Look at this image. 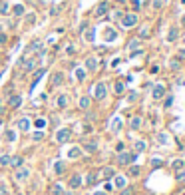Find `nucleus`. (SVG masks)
Masks as SVG:
<instances>
[{"label":"nucleus","instance_id":"obj_1","mask_svg":"<svg viewBox=\"0 0 185 195\" xmlns=\"http://www.w3.org/2000/svg\"><path fill=\"white\" fill-rule=\"evenodd\" d=\"M138 153H129V151H119L118 153V165H132Z\"/></svg>","mask_w":185,"mask_h":195},{"label":"nucleus","instance_id":"obj_2","mask_svg":"<svg viewBox=\"0 0 185 195\" xmlns=\"http://www.w3.org/2000/svg\"><path fill=\"white\" fill-rule=\"evenodd\" d=\"M138 24V14L135 12H128L122 16V26L123 28H133V26Z\"/></svg>","mask_w":185,"mask_h":195},{"label":"nucleus","instance_id":"obj_3","mask_svg":"<svg viewBox=\"0 0 185 195\" xmlns=\"http://www.w3.org/2000/svg\"><path fill=\"white\" fill-rule=\"evenodd\" d=\"M36 66H38V60H36V58H24V60H20V68H22L24 74L34 72Z\"/></svg>","mask_w":185,"mask_h":195},{"label":"nucleus","instance_id":"obj_4","mask_svg":"<svg viewBox=\"0 0 185 195\" xmlns=\"http://www.w3.org/2000/svg\"><path fill=\"white\" fill-rule=\"evenodd\" d=\"M106 96H108V86L104 82H98L94 86V98H96V100H104Z\"/></svg>","mask_w":185,"mask_h":195},{"label":"nucleus","instance_id":"obj_5","mask_svg":"<svg viewBox=\"0 0 185 195\" xmlns=\"http://www.w3.org/2000/svg\"><path fill=\"white\" fill-rule=\"evenodd\" d=\"M14 179L16 181H28L30 179V169L28 167H20V169H14Z\"/></svg>","mask_w":185,"mask_h":195},{"label":"nucleus","instance_id":"obj_6","mask_svg":"<svg viewBox=\"0 0 185 195\" xmlns=\"http://www.w3.org/2000/svg\"><path fill=\"white\" fill-rule=\"evenodd\" d=\"M70 138H72V132H70L68 128H62V129L56 132V142L58 143H66V142H70Z\"/></svg>","mask_w":185,"mask_h":195},{"label":"nucleus","instance_id":"obj_7","mask_svg":"<svg viewBox=\"0 0 185 195\" xmlns=\"http://www.w3.org/2000/svg\"><path fill=\"white\" fill-rule=\"evenodd\" d=\"M98 66H100L98 58H94V56H88V58H86V62H84V70H86V72H96Z\"/></svg>","mask_w":185,"mask_h":195},{"label":"nucleus","instance_id":"obj_8","mask_svg":"<svg viewBox=\"0 0 185 195\" xmlns=\"http://www.w3.org/2000/svg\"><path fill=\"white\" fill-rule=\"evenodd\" d=\"M82 183H84V177H82L80 173H72V175H70V181H68L70 189H78V187H82Z\"/></svg>","mask_w":185,"mask_h":195},{"label":"nucleus","instance_id":"obj_9","mask_svg":"<svg viewBox=\"0 0 185 195\" xmlns=\"http://www.w3.org/2000/svg\"><path fill=\"white\" fill-rule=\"evenodd\" d=\"M82 151H86V153H96L98 151V142L96 139H86L84 145H82Z\"/></svg>","mask_w":185,"mask_h":195},{"label":"nucleus","instance_id":"obj_10","mask_svg":"<svg viewBox=\"0 0 185 195\" xmlns=\"http://www.w3.org/2000/svg\"><path fill=\"white\" fill-rule=\"evenodd\" d=\"M22 106V96L20 94H10L8 96V108H12V110H16V108Z\"/></svg>","mask_w":185,"mask_h":195},{"label":"nucleus","instance_id":"obj_11","mask_svg":"<svg viewBox=\"0 0 185 195\" xmlns=\"http://www.w3.org/2000/svg\"><path fill=\"white\" fill-rule=\"evenodd\" d=\"M108 12H110V4H108L106 0H104V2H100V4L96 6V10H94V14L98 16V18H102V16H106Z\"/></svg>","mask_w":185,"mask_h":195},{"label":"nucleus","instance_id":"obj_12","mask_svg":"<svg viewBox=\"0 0 185 195\" xmlns=\"http://www.w3.org/2000/svg\"><path fill=\"white\" fill-rule=\"evenodd\" d=\"M68 104H70V96L68 94H60L56 98V108H58V110H66Z\"/></svg>","mask_w":185,"mask_h":195},{"label":"nucleus","instance_id":"obj_13","mask_svg":"<svg viewBox=\"0 0 185 195\" xmlns=\"http://www.w3.org/2000/svg\"><path fill=\"white\" fill-rule=\"evenodd\" d=\"M62 84H64V74L62 72H54L52 78H50V86L52 88H60Z\"/></svg>","mask_w":185,"mask_h":195},{"label":"nucleus","instance_id":"obj_14","mask_svg":"<svg viewBox=\"0 0 185 195\" xmlns=\"http://www.w3.org/2000/svg\"><path fill=\"white\" fill-rule=\"evenodd\" d=\"M16 128H18L22 133H26V132H30L32 123H30V120H28V118H20V120L16 122Z\"/></svg>","mask_w":185,"mask_h":195},{"label":"nucleus","instance_id":"obj_15","mask_svg":"<svg viewBox=\"0 0 185 195\" xmlns=\"http://www.w3.org/2000/svg\"><path fill=\"white\" fill-rule=\"evenodd\" d=\"M10 167H12V169H20V167L24 165V158L22 155H12V158H10V163H8Z\"/></svg>","mask_w":185,"mask_h":195},{"label":"nucleus","instance_id":"obj_16","mask_svg":"<svg viewBox=\"0 0 185 195\" xmlns=\"http://www.w3.org/2000/svg\"><path fill=\"white\" fill-rule=\"evenodd\" d=\"M28 52H40V56H44V44H42V40L32 42V44L28 46Z\"/></svg>","mask_w":185,"mask_h":195},{"label":"nucleus","instance_id":"obj_17","mask_svg":"<svg viewBox=\"0 0 185 195\" xmlns=\"http://www.w3.org/2000/svg\"><path fill=\"white\" fill-rule=\"evenodd\" d=\"M90 106H92V98L90 96H82L80 102H78V108H80V110H84V112H88Z\"/></svg>","mask_w":185,"mask_h":195},{"label":"nucleus","instance_id":"obj_18","mask_svg":"<svg viewBox=\"0 0 185 195\" xmlns=\"http://www.w3.org/2000/svg\"><path fill=\"white\" fill-rule=\"evenodd\" d=\"M84 183H86V185H88V187L96 185V183H98V173H94V171L86 173V177H84Z\"/></svg>","mask_w":185,"mask_h":195},{"label":"nucleus","instance_id":"obj_19","mask_svg":"<svg viewBox=\"0 0 185 195\" xmlns=\"http://www.w3.org/2000/svg\"><path fill=\"white\" fill-rule=\"evenodd\" d=\"M151 96H153V100H161V98L165 96V88H163L161 84L153 86V92H151Z\"/></svg>","mask_w":185,"mask_h":195},{"label":"nucleus","instance_id":"obj_20","mask_svg":"<svg viewBox=\"0 0 185 195\" xmlns=\"http://www.w3.org/2000/svg\"><path fill=\"white\" fill-rule=\"evenodd\" d=\"M10 10H12V16H16V18H22V16L26 14V8H24V4H16V6H12Z\"/></svg>","mask_w":185,"mask_h":195},{"label":"nucleus","instance_id":"obj_21","mask_svg":"<svg viewBox=\"0 0 185 195\" xmlns=\"http://www.w3.org/2000/svg\"><path fill=\"white\" fill-rule=\"evenodd\" d=\"M44 74H46V70H44V68H40V70H36V72H34V80H32V86H30V92H32V90H34V88H36V84H38V82H40V78H42V76H44Z\"/></svg>","mask_w":185,"mask_h":195},{"label":"nucleus","instance_id":"obj_22","mask_svg":"<svg viewBox=\"0 0 185 195\" xmlns=\"http://www.w3.org/2000/svg\"><path fill=\"white\" fill-rule=\"evenodd\" d=\"M113 185H116L118 189H123L128 185V179L123 175H113Z\"/></svg>","mask_w":185,"mask_h":195},{"label":"nucleus","instance_id":"obj_23","mask_svg":"<svg viewBox=\"0 0 185 195\" xmlns=\"http://www.w3.org/2000/svg\"><path fill=\"white\" fill-rule=\"evenodd\" d=\"M84 40L92 44V42L96 40V28H90V26H88V28H86V32H84Z\"/></svg>","mask_w":185,"mask_h":195},{"label":"nucleus","instance_id":"obj_24","mask_svg":"<svg viewBox=\"0 0 185 195\" xmlns=\"http://www.w3.org/2000/svg\"><path fill=\"white\" fill-rule=\"evenodd\" d=\"M4 138H6L8 143H14L16 139H18V132H14V129H6V132H4Z\"/></svg>","mask_w":185,"mask_h":195},{"label":"nucleus","instance_id":"obj_25","mask_svg":"<svg viewBox=\"0 0 185 195\" xmlns=\"http://www.w3.org/2000/svg\"><path fill=\"white\" fill-rule=\"evenodd\" d=\"M82 155V148H78V145H74L72 149H68V158L70 159H78Z\"/></svg>","mask_w":185,"mask_h":195},{"label":"nucleus","instance_id":"obj_26","mask_svg":"<svg viewBox=\"0 0 185 195\" xmlns=\"http://www.w3.org/2000/svg\"><path fill=\"white\" fill-rule=\"evenodd\" d=\"M64 171H66V163H64V161H56V163H54V173H56V175H62Z\"/></svg>","mask_w":185,"mask_h":195},{"label":"nucleus","instance_id":"obj_27","mask_svg":"<svg viewBox=\"0 0 185 195\" xmlns=\"http://www.w3.org/2000/svg\"><path fill=\"white\" fill-rule=\"evenodd\" d=\"M113 175H116V169H113V167H104V169H102V177H104V179H112Z\"/></svg>","mask_w":185,"mask_h":195},{"label":"nucleus","instance_id":"obj_28","mask_svg":"<svg viewBox=\"0 0 185 195\" xmlns=\"http://www.w3.org/2000/svg\"><path fill=\"white\" fill-rule=\"evenodd\" d=\"M6 14H10V4L6 0H0V16H6Z\"/></svg>","mask_w":185,"mask_h":195},{"label":"nucleus","instance_id":"obj_29","mask_svg":"<svg viewBox=\"0 0 185 195\" xmlns=\"http://www.w3.org/2000/svg\"><path fill=\"white\" fill-rule=\"evenodd\" d=\"M24 22L28 24V26H32V24L36 22V14H34V12H26V14H24Z\"/></svg>","mask_w":185,"mask_h":195},{"label":"nucleus","instance_id":"obj_30","mask_svg":"<svg viewBox=\"0 0 185 195\" xmlns=\"http://www.w3.org/2000/svg\"><path fill=\"white\" fill-rule=\"evenodd\" d=\"M116 38H118L116 30H112V28H108V30H106V42H113Z\"/></svg>","mask_w":185,"mask_h":195},{"label":"nucleus","instance_id":"obj_31","mask_svg":"<svg viewBox=\"0 0 185 195\" xmlns=\"http://www.w3.org/2000/svg\"><path fill=\"white\" fill-rule=\"evenodd\" d=\"M76 80H78V82H84L86 80V70L84 68H76Z\"/></svg>","mask_w":185,"mask_h":195},{"label":"nucleus","instance_id":"obj_32","mask_svg":"<svg viewBox=\"0 0 185 195\" xmlns=\"http://www.w3.org/2000/svg\"><path fill=\"white\" fill-rule=\"evenodd\" d=\"M129 126H132V129H139V128H141V118H139V116L132 118V122H129Z\"/></svg>","mask_w":185,"mask_h":195},{"label":"nucleus","instance_id":"obj_33","mask_svg":"<svg viewBox=\"0 0 185 195\" xmlns=\"http://www.w3.org/2000/svg\"><path fill=\"white\" fill-rule=\"evenodd\" d=\"M133 148H135V151H138V153H141V151H145V148H148V145H145V142L138 139V142L133 143Z\"/></svg>","mask_w":185,"mask_h":195},{"label":"nucleus","instance_id":"obj_34","mask_svg":"<svg viewBox=\"0 0 185 195\" xmlns=\"http://www.w3.org/2000/svg\"><path fill=\"white\" fill-rule=\"evenodd\" d=\"M46 123H48V122L44 120V118H38V120H34V128H36V129H44Z\"/></svg>","mask_w":185,"mask_h":195},{"label":"nucleus","instance_id":"obj_35","mask_svg":"<svg viewBox=\"0 0 185 195\" xmlns=\"http://www.w3.org/2000/svg\"><path fill=\"white\" fill-rule=\"evenodd\" d=\"M123 90H126V86H123V82H116L113 84V92L119 96V94H123Z\"/></svg>","mask_w":185,"mask_h":195},{"label":"nucleus","instance_id":"obj_36","mask_svg":"<svg viewBox=\"0 0 185 195\" xmlns=\"http://www.w3.org/2000/svg\"><path fill=\"white\" fill-rule=\"evenodd\" d=\"M129 175H132V177H138L139 175V173H141V169H139V165H129Z\"/></svg>","mask_w":185,"mask_h":195},{"label":"nucleus","instance_id":"obj_37","mask_svg":"<svg viewBox=\"0 0 185 195\" xmlns=\"http://www.w3.org/2000/svg\"><path fill=\"white\" fill-rule=\"evenodd\" d=\"M177 36H179L177 28H171V30H169V34H167V40H169V42H173V40H177Z\"/></svg>","mask_w":185,"mask_h":195},{"label":"nucleus","instance_id":"obj_38","mask_svg":"<svg viewBox=\"0 0 185 195\" xmlns=\"http://www.w3.org/2000/svg\"><path fill=\"white\" fill-rule=\"evenodd\" d=\"M10 163V155L8 153H0V165H8Z\"/></svg>","mask_w":185,"mask_h":195},{"label":"nucleus","instance_id":"obj_39","mask_svg":"<svg viewBox=\"0 0 185 195\" xmlns=\"http://www.w3.org/2000/svg\"><path fill=\"white\" fill-rule=\"evenodd\" d=\"M139 44H141V40H139V38H135V40H132L128 44V48H129V50H135V48H139Z\"/></svg>","mask_w":185,"mask_h":195},{"label":"nucleus","instance_id":"obj_40","mask_svg":"<svg viewBox=\"0 0 185 195\" xmlns=\"http://www.w3.org/2000/svg\"><path fill=\"white\" fill-rule=\"evenodd\" d=\"M52 195H64V189H62V185H58V183H56V185L52 187Z\"/></svg>","mask_w":185,"mask_h":195},{"label":"nucleus","instance_id":"obj_41","mask_svg":"<svg viewBox=\"0 0 185 195\" xmlns=\"http://www.w3.org/2000/svg\"><path fill=\"white\" fill-rule=\"evenodd\" d=\"M42 138H44V132H42V129H40V132H36V133H32V142H40Z\"/></svg>","mask_w":185,"mask_h":195},{"label":"nucleus","instance_id":"obj_42","mask_svg":"<svg viewBox=\"0 0 185 195\" xmlns=\"http://www.w3.org/2000/svg\"><path fill=\"white\" fill-rule=\"evenodd\" d=\"M112 129H113V132H119V129H122V120H119V118H118V120H113Z\"/></svg>","mask_w":185,"mask_h":195},{"label":"nucleus","instance_id":"obj_43","mask_svg":"<svg viewBox=\"0 0 185 195\" xmlns=\"http://www.w3.org/2000/svg\"><path fill=\"white\" fill-rule=\"evenodd\" d=\"M133 193H135L133 187H128V185H126V187L122 189V193H119V195H133Z\"/></svg>","mask_w":185,"mask_h":195},{"label":"nucleus","instance_id":"obj_44","mask_svg":"<svg viewBox=\"0 0 185 195\" xmlns=\"http://www.w3.org/2000/svg\"><path fill=\"white\" fill-rule=\"evenodd\" d=\"M171 167H173V169H181V167H183V161L181 159H175V161H173V163H171Z\"/></svg>","mask_w":185,"mask_h":195},{"label":"nucleus","instance_id":"obj_45","mask_svg":"<svg viewBox=\"0 0 185 195\" xmlns=\"http://www.w3.org/2000/svg\"><path fill=\"white\" fill-rule=\"evenodd\" d=\"M8 42V36H6V32H0V46L2 44H6Z\"/></svg>","mask_w":185,"mask_h":195},{"label":"nucleus","instance_id":"obj_46","mask_svg":"<svg viewBox=\"0 0 185 195\" xmlns=\"http://www.w3.org/2000/svg\"><path fill=\"white\" fill-rule=\"evenodd\" d=\"M148 36H149V30H148V28L143 26V28L139 30V38H148Z\"/></svg>","mask_w":185,"mask_h":195},{"label":"nucleus","instance_id":"obj_47","mask_svg":"<svg viewBox=\"0 0 185 195\" xmlns=\"http://www.w3.org/2000/svg\"><path fill=\"white\" fill-rule=\"evenodd\" d=\"M169 66H171V70H177V68H179V60H171Z\"/></svg>","mask_w":185,"mask_h":195},{"label":"nucleus","instance_id":"obj_48","mask_svg":"<svg viewBox=\"0 0 185 195\" xmlns=\"http://www.w3.org/2000/svg\"><path fill=\"white\" fill-rule=\"evenodd\" d=\"M161 163H163L161 159H151V167H159Z\"/></svg>","mask_w":185,"mask_h":195},{"label":"nucleus","instance_id":"obj_49","mask_svg":"<svg viewBox=\"0 0 185 195\" xmlns=\"http://www.w3.org/2000/svg\"><path fill=\"white\" fill-rule=\"evenodd\" d=\"M74 52H76V48H74L72 44H68V46H66V54H74Z\"/></svg>","mask_w":185,"mask_h":195},{"label":"nucleus","instance_id":"obj_50","mask_svg":"<svg viewBox=\"0 0 185 195\" xmlns=\"http://www.w3.org/2000/svg\"><path fill=\"white\" fill-rule=\"evenodd\" d=\"M177 60H183V62H185V48H183V50H179V56H177Z\"/></svg>","mask_w":185,"mask_h":195},{"label":"nucleus","instance_id":"obj_51","mask_svg":"<svg viewBox=\"0 0 185 195\" xmlns=\"http://www.w3.org/2000/svg\"><path fill=\"white\" fill-rule=\"evenodd\" d=\"M0 195H8V189L4 185H0Z\"/></svg>","mask_w":185,"mask_h":195},{"label":"nucleus","instance_id":"obj_52","mask_svg":"<svg viewBox=\"0 0 185 195\" xmlns=\"http://www.w3.org/2000/svg\"><path fill=\"white\" fill-rule=\"evenodd\" d=\"M135 98H138V94H135V92H132V94H129V96H128V100H129V102H133V100H135Z\"/></svg>","mask_w":185,"mask_h":195},{"label":"nucleus","instance_id":"obj_53","mask_svg":"<svg viewBox=\"0 0 185 195\" xmlns=\"http://www.w3.org/2000/svg\"><path fill=\"white\" fill-rule=\"evenodd\" d=\"M171 102H173V98H167V100H165V108H169V106H171Z\"/></svg>","mask_w":185,"mask_h":195},{"label":"nucleus","instance_id":"obj_54","mask_svg":"<svg viewBox=\"0 0 185 195\" xmlns=\"http://www.w3.org/2000/svg\"><path fill=\"white\" fill-rule=\"evenodd\" d=\"M159 142H161V143H165V142H167V138H165L163 133H159Z\"/></svg>","mask_w":185,"mask_h":195},{"label":"nucleus","instance_id":"obj_55","mask_svg":"<svg viewBox=\"0 0 185 195\" xmlns=\"http://www.w3.org/2000/svg\"><path fill=\"white\" fill-rule=\"evenodd\" d=\"M116 149H118V153H119V151H123V143H118V145H116Z\"/></svg>","mask_w":185,"mask_h":195},{"label":"nucleus","instance_id":"obj_56","mask_svg":"<svg viewBox=\"0 0 185 195\" xmlns=\"http://www.w3.org/2000/svg\"><path fill=\"white\" fill-rule=\"evenodd\" d=\"M94 195H106V193H104V191H96Z\"/></svg>","mask_w":185,"mask_h":195},{"label":"nucleus","instance_id":"obj_57","mask_svg":"<svg viewBox=\"0 0 185 195\" xmlns=\"http://www.w3.org/2000/svg\"><path fill=\"white\" fill-rule=\"evenodd\" d=\"M116 2H118V4H123V2H128V0H116Z\"/></svg>","mask_w":185,"mask_h":195},{"label":"nucleus","instance_id":"obj_58","mask_svg":"<svg viewBox=\"0 0 185 195\" xmlns=\"http://www.w3.org/2000/svg\"><path fill=\"white\" fill-rule=\"evenodd\" d=\"M0 108H2V98H0Z\"/></svg>","mask_w":185,"mask_h":195}]
</instances>
